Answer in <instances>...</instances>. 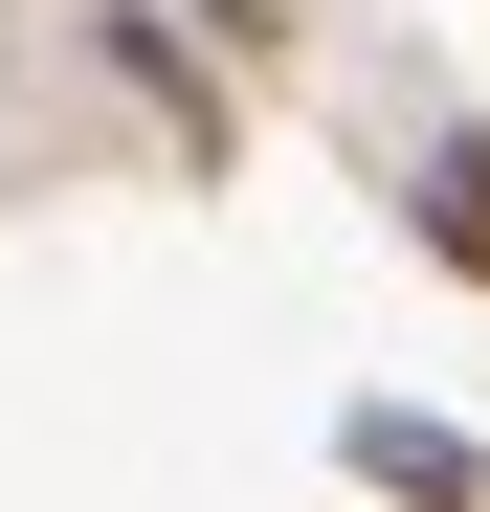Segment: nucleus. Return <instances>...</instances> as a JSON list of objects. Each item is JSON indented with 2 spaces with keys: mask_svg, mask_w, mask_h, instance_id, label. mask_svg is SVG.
<instances>
[{
  "mask_svg": "<svg viewBox=\"0 0 490 512\" xmlns=\"http://www.w3.org/2000/svg\"><path fill=\"white\" fill-rule=\"evenodd\" d=\"M401 245H424L446 290H490V112H446L424 156H401Z\"/></svg>",
  "mask_w": 490,
  "mask_h": 512,
  "instance_id": "obj_3",
  "label": "nucleus"
},
{
  "mask_svg": "<svg viewBox=\"0 0 490 512\" xmlns=\"http://www.w3.org/2000/svg\"><path fill=\"white\" fill-rule=\"evenodd\" d=\"M335 468H357L379 512H490V446L424 423V401H335Z\"/></svg>",
  "mask_w": 490,
  "mask_h": 512,
  "instance_id": "obj_2",
  "label": "nucleus"
},
{
  "mask_svg": "<svg viewBox=\"0 0 490 512\" xmlns=\"http://www.w3.org/2000/svg\"><path fill=\"white\" fill-rule=\"evenodd\" d=\"M90 67H112V90H134L156 134H179V156H201V179L245 156V90H223V45L179 23V0H90Z\"/></svg>",
  "mask_w": 490,
  "mask_h": 512,
  "instance_id": "obj_1",
  "label": "nucleus"
},
{
  "mask_svg": "<svg viewBox=\"0 0 490 512\" xmlns=\"http://www.w3.org/2000/svg\"><path fill=\"white\" fill-rule=\"evenodd\" d=\"M179 23H201L223 67H268V45H290V0H179Z\"/></svg>",
  "mask_w": 490,
  "mask_h": 512,
  "instance_id": "obj_4",
  "label": "nucleus"
}]
</instances>
